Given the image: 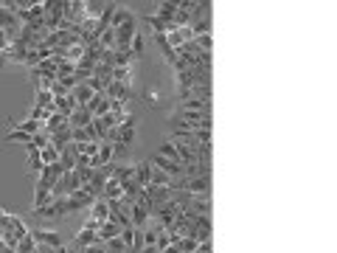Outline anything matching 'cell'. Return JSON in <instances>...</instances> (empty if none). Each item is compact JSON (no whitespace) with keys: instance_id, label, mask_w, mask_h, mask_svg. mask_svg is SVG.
Wrapping results in <instances>:
<instances>
[{"instance_id":"obj_1","label":"cell","mask_w":337,"mask_h":253,"mask_svg":"<svg viewBox=\"0 0 337 253\" xmlns=\"http://www.w3.org/2000/svg\"><path fill=\"white\" fill-rule=\"evenodd\" d=\"M152 166L155 169H160V172H166L168 177H172V180H175V177H183V163H175V161H168V157H163V155H152Z\"/></svg>"},{"instance_id":"obj_2","label":"cell","mask_w":337,"mask_h":253,"mask_svg":"<svg viewBox=\"0 0 337 253\" xmlns=\"http://www.w3.org/2000/svg\"><path fill=\"white\" fill-rule=\"evenodd\" d=\"M34 214H37V217H65V214H68V197H54L48 205L37 208Z\"/></svg>"},{"instance_id":"obj_3","label":"cell","mask_w":337,"mask_h":253,"mask_svg":"<svg viewBox=\"0 0 337 253\" xmlns=\"http://www.w3.org/2000/svg\"><path fill=\"white\" fill-rule=\"evenodd\" d=\"M31 236H34V242L40 247H62V236L56 234V231H48V228H40V231H31Z\"/></svg>"},{"instance_id":"obj_4","label":"cell","mask_w":337,"mask_h":253,"mask_svg":"<svg viewBox=\"0 0 337 253\" xmlns=\"http://www.w3.org/2000/svg\"><path fill=\"white\" fill-rule=\"evenodd\" d=\"M188 194H199V197H211V177H191L186 183Z\"/></svg>"},{"instance_id":"obj_5","label":"cell","mask_w":337,"mask_h":253,"mask_svg":"<svg viewBox=\"0 0 337 253\" xmlns=\"http://www.w3.org/2000/svg\"><path fill=\"white\" fill-rule=\"evenodd\" d=\"M90 121H93L90 110H87V107H76L71 113V118H68V124H71V130H82V126H90Z\"/></svg>"},{"instance_id":"obj_6","label":"cell","mask_w":337,"mask_h":253,"mask_svg":"<svg viewBox=\"0 0 337 253\" xmlns=\"http://www.w3.org/2000/svg\"><path fill=\"white\" fill-rule=\"evenodd\" d=\"M71 141H73V133H71V124H65V126H62V130H56V133H54V135H51V146H54V149H56V152H62V149H65V146H68V144H71Z\"/></svg>"},{"instance_id":"obj_7","label":"cell","mask_w":337,"mask_h":253,"mask_svg":"<svg viewBox=\"0 0 337 253\" xmlns=\"http://www.w3.org/2000/svg\"><path fill=\"white\" fill-rule=\"evenodd\" d=\"M121 192H124L126 200H132V203H138V197L144 194V186H141L135 177H129V180H121Z\"/></svg>"},{"instance_id":"obj_8","label":"cell","mask_w":337,"mask_h":253,"mask_svg":"<svg viewBox=\"0 0 337 253\" xmlns=\"http://www.w3.org/2000/svg\"><path fill=\"white\" fill-rule=\"evenodd\" d=\"M71 96L76 99V104H79V107H87V102H90V99L96 96V93H93L90 87H87V82H79L76 87L71 90Z\"/></svg>"},{"instance_id":"obj_9","label":"cell","mask_w":337,"mask_h":253,"mask_svg":"<svg viewBox=\"0 0 337 253\" xmlns=\"http://www.w3.org/2000/svg\"><path fill=\"white\" fill-rule=\"evenodd\" d=\"M62 175H65L62 163H45V166H42V172H40V177H42V180L54 183V186H56V180H59Z\"/></svg>"},{"instance_id":"obj_10","label":"cell","mask_w":337,"mask_h":253,"mask_svg":"<svg viewBox=\"0 0 337 253\" xmlns=\"http://www.w3.org/2000/svg\"><path fill=\"white\" fill-rule=\"evenodd\" d=\"M104 9H107V3H104V0H90V3H84V20L98 23V17L104 14Z\"/></svg>"},{"instance_id":"obj_11","label":"cell","mask_w":337,"mask_h":253,"mask_svg":"<svg viewBox=\"0 0 337 253\" xmlns=\"http://www.w3.org/2000/svg\"><path fill=\"white\" fill-rule=\"evenodd\" d=\"M96 242H102V239H98V234H96V231L82 228V231L76 234V239H73V247H90V245H96Z\"/></svg>"},{"instance_id":"obj_12","label":"cell","mask_w":337,"mask_h":253,"mask_svg":"<svg viewBox=\"0 0 337 253\" xmlns=\"http://www.w3.org/2000/svg\"><path fill=\"white\" fill-rule=\"evenodd\" d=\"M34 107H42V110H48V113H56V107H54V93H51V90H42V87H37Z\"/></svg>"},{"instance_id":"obj_13","label":"cell","mask_w":337,"mask_h":253,"mask_svg":"<svg viewBox=\"0 0 337 253\" xmlns=\"http://www.w3.org/2000/svg\"><path fill=\"white\" fill-rule=\"evenodd\" d=\"M68 124V115H62V113H51L48 115V121L42 124V133H48V135H54L56 130H62V126Z\"/></svg>"},{"instance_id":"obj_14","label":"cell","mask_w":337,"mask_h":253,"mask_svg":"<svg viewBox=\"0 0 337 253\" xmlns=\"http://www.w3.org/2000/svg\"><path fill=\"white\" fill-rule=\"evenodd\" d=\"M177 110H194V113H211V102H203V99H186V102H177Z\"/></svg>"},{"instance_id":"obj_15","label":"cell","mask_w":337,"mask_h":253,"mask_svg":"<svg viewBox=\"0 0 337 253\" xmlns=\"http://www.w3.org/2000/svg\"><path fill=\"white\" fill-rule=\"evenodd\" d=\"M115 236H121V225L110 223V219H104L102 225H98V239L107 242V239H115Z\"/></svg>"},{"instance_id":"obj_16","label":"cell","mask_w":337,"mask_h":253,"mask_svg":"<svg viewBox=\"0 0 337 253\" xmlns=\"http://www.w3.org/2000/svg\"><path fill=\"white\" fill-rule=\"evenodd\" d=\"M107 214H110L107 200H104V197H98L96 203L90 205V219H96V223H104V219H107Z\"/></svg>"},{"instance_id":"obj_17","label":"cell","mask_w":337,"mask_h":253,"mask_svg":"<svg viewBox=\"0 0 337 253\" xmlns=\"http://www.w3.org/2000/svg\"><path fill=\"white\" fill-rule=\"evenodd\" d=\"M149 175H152V163L149 161H141V163H135V180L141 183V186H149Z\"/></svg>"},{"instance_id":"obj_18","label":"cell","mask_w":337,"mask_h":253,"mask_svg":"<svg viewBox=\"0 0 337 253\" xmlns=\"http://www.w3.org/2000/svg\"><path fill=\"white\" fill-rule=\"evenodd\" d=\"M175 14H177V3H172V0H163L160 6H157V14H155V17H160V20H166V23H172V20H175Z\"/></svg>"},{"instance_id":"obj_19","label":"cell","mask_w":337,"mask_h":253,"mask_svg":"<svg viewBox=\"0 0 337 253\" xmlns=\"http://www.w3.org/2000/svg\"><path fill=\"white\" fill-rule=\"evenodd\" d=\"M129 217H132V225H135V228H144V225L152 219V217H149V211H146L144 205H138V203L132 205V214H129Z\"/></svg>"},{"instance_id":"obj_20","label":"cell","mask_w":337,"mask_h":253,"mask_svg":"<svg viewBox=\"0 0 337 253\" xmlns=\"http://www.w3.org/2000/svg\"><path fill=\"white\" fill-rule=\"evenodd\" d=\"M102 197H104V200H121V197H124V192H121V183L115 180V177H110V180H107V186H104Z\"/></svg>"},{"instance_id":"obj_21","label":"cell","mask_w":337,"mask_h":253,"mask_svg":"<svg viewBox=\"0 0 337 253\" xmlns=\"http://www.w3.org/2000/svg\"><path fill=\"white\" fill-rule=\"evenodd\" d=\"M113 82L132 84V65H126V68H113Z\"/></svg>"},{"instance_id":"obj_22","label":"cell","mask_w":337,"mask_h":253,"mask_svg":"<svg viewBox=\"0 0 337 253\" xmlns=\"http://www.w3.org/2000/svg\"><path fill=\"white\" fill-rule=\"evenodd\" d=\"M157 155H163V157H168V161L180 163V157H177V146L172 144V141H163V144H160V149H157Z\"/></svg>"},{"instance_id":"obj_23","label":"cell","mask_w":337,"mask_h":253,"mask_svg":"<svg viewBox=\"0 0 337 253\" xmlns=\"http://www.w3.org/2000/svg\"><path fill=\"white\" fill-rule=\"evenodd\" d=\"M37 247H40V245H37V242H34V236H23V239H20L17 242V247H14V250H17V253H37Z\"/></svg>"},{"instance_id":"obj_24","label":"cell","mask_w":337,"mask_h":253,"mask_svg":"<svg viewBox=\"0 0 337 253\" xmlns=\"http://www.w3.org/2000/svg\"><path fill=\"white\" fill-rule=\"evenodd\" d=\"M12 234L17 236V239H23V236H28V234H31L28 225H25L20 217H14V214H12Z\"/></svg>"},{"instance_id":"obj_25","label":"cell","mask_w":337,"mask_h":253,"mask_svg":"<svg viewBox=\"0 0 337 253\" xmlns=\"http://www.w3.org/2000/svg\"><path fill=\"white\" fill-rule=\"evenodd\" d=\"M121 242L126 245L129 253H135V228H121Z\"/></svg>"},{"instance_id":"obj_26","label":"cell","mask_w":337,"mask_h":253,"mask_svg":"<svg viewBox=\"0 0 337 253\" xmlns=\"http://www.w3.org/2000/svg\"><path fill=\"white\" fill-rule=\"evenodd\" d=\"M104 247H107V253H129V250H126V245L121 242V236L107 239V242H104Z\"/></svg>"},{"instance_id":"obj_27","label":"cell","mask_w":337,"mask_h":253,"mask_svg":"<svg viewBox=\"0 0 337 253\" xmlns=\"http://www.w3.org/2000/svg\"><path fill=\"white\" fill-rule=\"evenodd\" d=\"M17 130H23V133H28V135H37L42 130V124H40V121H34V118H25L23 124H17Z\"/></svg>"},{"instance_id":"obj_28","label":"cell","mask_w":337,"mask_h":253,"mask_svg":"<svg viewBox=\"0 0 337 253\" xmlns=\"http://www.w3.org/2000/svg\"><path fill=\"white\" fill-rule=\"evenodd\" d=\"M40 155H42V163H59V152L54 149V146H45V149H40Z\"/></svg>"},{"instance_id":"obj_29","label":"cell","mask_w":337,"mask_h":253,"mask_svg":"<svg viewBox=\"0 0 337 253\" xmlns=\"http://www.w3.org/2000/svg\"><path fill=\"white\" fill-rule=\"evenodd\" d=\"M177 87H194L191 71H177Z\"/></svg>"},{"instance_id":"obj_30","label":"cell","mask_w":337,"mask_h":253,"mask_svg":"<svg viewBox=\"0 0 337 253\" xmlns=\"http://www.w3.org/2000/svg\"><path fill=\"white\" fill-rule=\"evenodd\" d=\"M90 124H93V130H96V135H98V141H104V138H107V130H110V126H107V124H104V118H93V121H90Z\"/></svg>"},{"instance_id":"obj_31","label":"cell","mask_w":337,"mask_h":253,"mask_svg":"<svg viewBox=\"0 0 337 253\" xmlns=\"http://www.w3.org/2000/svg\"><path fill=\"white\" fill-rule=\"evenodd\" d=\"M129 51H132V56H141V54H144V37H141V34L132 37V42H129Z\"/></svg>"},{"instance_id":"obj_32","label":"cell","mask_w":337,"mask_h":253,"mask_svg":"<svg viewBox=\"0 0 337 253\" xmlns=\"http://www.w3.org/2000/svg\"><path fill=\"white\" fill-rule=\"evenodd\" d=\"M132 12H126V9H115V14H113V23H110V28H118L121 23H124L126 17H129Z\"/></svg>"},{"instance_id":"obj_33","label":"cell","mask_w":337,"mask_h":253,"mask_svg":"<svg viewBox=\"0 0 337 253\" xmlns=\"http://www.w3.org/2000/svg\"><path fill=\"white\" fill-rule=\"evenodd\" d=\"M197 45H199V51H208V54H211V48H214V37H211V34H199L197 37Z\"/></svg>"},{"instance_id":"obj_34","label":"cell","mask_w":337,"mask_h":253,"mask_svg":"<svg viewBox=\"0 0 337 253\" xmlns=\"http://www.w3.org/2000/svg\"><path fill=\"white\" fill-rule=\"evenodd\" d=\"M40 62H42L40 51H28V54H25V68H31V71H34V68L40 65Z\"/></svg>"},{"instance_id":"obj_35","label":"cell","mask_w":337,"mask_h":253,"mask_svg":"<svg viewBox=\"0 0 337 253\" xmlns=\"http://www.w3.org/2000/svg\"><path fill=\"white\" fill-rule=\"evenodd\" d=\"M0 239H3V245H6V247H17V242H20L12 231H3V236H0Z\"/></svg>"},{"instance_id":"obj_36","label":"cell","mask_w":337,"mask_h":253,"mask_svg":"<svg viewBox=\"0 0 337 253\" xmlns=\"http://www.w3.org/2000/svg\"><path fill=\"white\" fill-rule=\"evenodd\" d=\"M211 250H214V245H211V239H208V242H199L194 253H211Z\"/></svg>"},{"instance_id":"obj_37","label":"cell","mask_w":337,"mask_h":253,"mask_svg":"<svg viewBox=\"0 0 337 253\" xmlns=\"http://www.w3.org/2000/svg\"><path fill=\"white\" fill-rule=\"evenodd\" d=\"M76 166H90V157H87V155H79L76 157ZM76 166H73V169H76Z\"/></svg>"},{"instance_id":"obj_38","label":"cell","mask_w":337,"mask_h":253,"mask_svg":"<svg viewBox=\"0 0 337 253\" xmlns=\"http://www.w3.org/2000/svg\"><path fill=\"white\" fill-rule=\"evenodd\" d=\"M3 250H6V245H3V239H0V253H3Z\"/></svg>"}]
</instances>
